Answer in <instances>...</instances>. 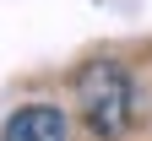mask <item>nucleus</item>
<instances>
[{
	"label": "nucleus",
	"mask_w": 152,
	"mask_h": 141,
	"mask_svg": "<svg viewBox=\"0 0 152 141\" xmlns=\"http://www.w3.org/2000/svg\"><path fill=\"white\" fill-rule=\"evenodd\" d=\"M0 141H71V119L60 103H16L0 125Z\"/></svg>",
	"instance_id": "f03ea898"
},
{
	"label": "nucleus",
	"mask_w": 152,
	"mask_h": 141,
	"mask_svg": "<svg viewBox=\"0 0 152 141\" xmlns=\"http://www.w3.org/2000/svg\"><path fill=\"white\" fill-rule=\"evenodd\" d=\"M76 114L92 141H125L136 130V82H130V65L120 54H92L76 71Z\"/></svg>",
	"instance_id": "f257e3e1"
}]
</instances>
